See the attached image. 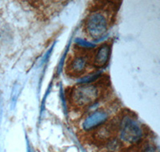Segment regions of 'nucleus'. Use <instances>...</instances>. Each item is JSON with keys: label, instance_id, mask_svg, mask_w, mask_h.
Here are the masks:
<instances>
[{"label": "nucleus", "instance_id": "1", "mask_svg": "<svg viewBox=\"0 0 160 152\" xmlns=\"http://www.w3.org/2000/svg\"><path fill=\"white\" fill-rule=\"evenodd\" d=\"M98 87L93 84H80L71 91V101L77 107H86L91 106L99 97Z\"/></svg>", "mask_w": 160, "mask_h": 152}, {"label": "nucleus", "instance_id": "2", "mask_svg": "<svg viewBox=\"0 0 160 152\" xmlns=\"http://www.w3.org/2000/svg\"><path fill=\"white\" fill-rule=\"evenodd\" d=\"M85 29L93 39H99L106 34L108 29V18L101 12H93L88 17Z\"/></svg>", "mask_w": 160, "mask_h": 152}, {"label": "nucleus", "instance_id": "3", "mask_svg": "<svg viewBox=\"0 0 160 152\" xmlns=\"http://www.w3.org/2000/svg\"><path fill=\"white\" fill-rule=\"evenodd\" d=\"M120 139L125 143H135L141 139L142 130L136 120L125 116L120 123Z\"/></svg>", "mask_w": 160, "mask_h": 152}, {"label": "nucleus", "instance_id": "4", "mask_svg": "<svg viewBox=\"0 0 160 152\" xmlns=\"http://www.w3.org/2000/svg\"><path fill=\"white\" fill-rule=\"evenodd\" d=\"M88 59L85 55H76L70 62L68 71L70 75L79 76L84 73L88 67Z\"/></svg>", "mask_w": 160, "mask_h": 152}, {"label": "nucleus", "instance_id": "5", "mask_svg": "<svg viewBox=\"0 0 160 152\" xmlns=\"http://www.w3.org/2000/svg\"><path fill=\"white\" fill-rule=\"evenodd\" d=\"M108 119V114L104 111H95L84 120L82 128L86 130H89L98 127L103 124Z\"/></svg>", "mask_w": 160, "mask_h": 152}, {"label": "nucleus", "instance_id": "6", "mask_svg": "<svg viewBox=\"0 0 160 152\" xmlns=\"http://www.w3.org/2000/svg\"><path fill=\"white\" fill-rule=\"evenodd\" d=\"M111 54V46L108 43H104L98 47L95 58L93 60V64L95 67L102 68L108 64Z\"/></svg>", "mask_w": 160, "mask_h": 152}, {"label": "nucleus", "instance_id": "7", "mask_svg": "<svg viewBox=\"0 0 160 152\" xmlns=\"http://www.w3.org/2000/svg\"><path fill=\"white\" fill-rule=\"evenodd\" d=\"M114 126L115 125H112L111 123L102 126V127L98 129V130L97 131L98 137L101 139H107L111 137V134L113 133L112 131L115 130Z\"/></svg>", "mask_w": 160, "mask_h": 152}, {"label": "nucleus", "instance_id": "8", "mask_svg": "<svg viewBox=\"0 0 160 152\" xmlns=\"http://www.w3.org/2000/svg\"><path fill=\"white\" fill-rule=\"evenodd\" d=\"M99 77V74H91L89 76H86L83 79L79 81V84H90V83H92V82L95 81V80L98 79V78Z\"/></svg>", "mask_w": 160, "mask_h": 152}, {"label": "nucleus", "instance_id": "9", "mask_svg": "<svg viewBox=\"0 0 160 152\" xmlns=\"http://www.w3.org/2000/svg\"><path fill=\"white\" fill-rule=\"evenodd\" d=\"M75 43H76L78 45H79L81 47H83V48H94V47H95V44H93L89 42H87L86 40L82 39V38H76V39H75Z\"/></svg>", "mask_w": 160, "mask_h": 152}, {"label": "nucleus", "instance_id": "10", "mask_svg": "<svg viewBox=\"0 0 160 152\" xmlns=\"http://www.w3.org/2000/svg\"><path fill=\"white\" fill-rule=\"evenodd\" d=\"M144 152H155V150H154V148H153V147H149L146 149L145 150H144Z\"/></svg>", "mask_w": 160, "mask_h": 152}]
</instances>
